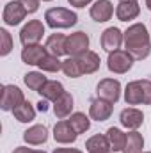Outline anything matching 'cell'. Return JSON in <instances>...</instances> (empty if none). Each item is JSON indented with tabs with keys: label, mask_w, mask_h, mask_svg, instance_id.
Masks as SVG:
<instances>
[{
	"label": "cell",
	"mask_w": 151,
	"mask_h": 153,
	"mask_svg": "<svg viewBox=\"0 0 151 153\" xmlns=\"http://www.w3.org/2000/svg\"><path fill=\"white\" fill-rule=\"evenodd\" d=\"M124 50L135 61H142L151 53V39L144 23H133L124 30Z\"/></svg>",
	"instance_id": "cell-1"
},
{
	"label": "cell",
	"mask_w": 151,
	"mask_h": 153,
	"mask_svg": "<svg viewBox=\"0 0 151 153\" xmlns=\"http://www.w3.org/2000/svg\"><path fill=\"white\" fill-rule=\"evenodd\" d=\"M44 20H46V25L52 27V29H70V27L76 25L78 16L71 9L52 7V9H48L44 13Z\"/></svg>",
	"instance_id": "cell-2"
},
{
	"label": "cell",
	"mask_w": 151,
	"mask_h": 153,
	"mask_svg": "<svg viewBox=\"0 0 151 153\" xmlns=\"http://www.w3.org/2000/svg\"><path fill=\"white\" fill-rule=\"evenodd\" d=\"M133 57L126 52V50H114L109 53V59H107V68L112 71V73H117V75H123L126 71L132 70L133 66Z\"/></svg>",
	"instance_id": "cell-3"
},
{
	"label": "cell",
	"mask_w": 151,
	"mask_h": 153,
	"mask_svg": "<svg viewBox=\"0 0 151 153\" xmlns=\"http://www.w3.org/2000/svg\"><path fill=\"white\" fill-rule=\"evenodd\" d=\"M25 102L23 91L13 84L2 85V93H0V109L2 111H14L18 105H21Z\"/></svg>",
	"instance_id": "cell-4"
},
{
	"label": "cell",
	"mask_w": 151,
	"mask_h": 153,
	"mask_svg": "<svg viewBox=\"0 0 151 153\" xmlns=\"http://www.w3.org/2000/svg\"><path fill=\"white\" fill-rule=\"evenodd\" d=\"M44 34V25L43 22L39 20H30L20 32V41L23 46H29V45H38L39 41L43 39Z\"/></svg>",
	"instance_id": "cell-5"
},
{
	"label": "cell",
	"mask_w": 151,
	"mask_h": 153,
	"mask_svg": "<svg viewBox=\"0 0 151 153\" xmlns=\"http://www.w3.org/2000/svg\"><path fill=\"white\" fill-rule=\"evenodd\" d=\"M96 93H98V98H103L110 103H115L121 98V84L115 78H103L96 85Z\"/></svg>",
	"instance_id": "cell-6"
},
{
	"label": "cell",
	"mask_w": 151,
	"mask_h": 153,
	"mask_svg": "<svg viewBox=\"0 0 151 153\" xmlns=\"http://www.w3.org/2000/svg\"><path fill=\"white\" fill-rule=\"evenodd\" d=\"M27 14H29V13H27V9L23 7L21 2H9V4H5V7H4L2 20H4L5 25L14 27V25H20V23L25 20Z\"/></svg>",
	"instance_id": "cell-7"
},
{
	"label": "cell",
	"mask_w": 151,
	"mask_h": 153,
	"mask_svg": "<svg viewBox=\"0 0 151 153\" xmlns=\"http://www.w3.org/2000/svg\"><path fill=\"white\" fill-rule=\"evenodd\" d=\"M89 50V36L82 30L73 32L66 39V55L70 57H78L80 53Z\"/></svg>",
	"instance_id": "cell-8"
},
{
	"label": "cell",
	"mask_w": 151,
	"mask_h": 153,
	"mask_svg": "<svg viewBox=\"0 0 151 153\" xmlns=\"http://www.w3.org/2000/svg\"><path fill=\"white\" fill-rule=\"evenodd\" d=\"M124 43V32H121L117 27H109L103 30L101 34V48L105 52H114V50H119L121 45Z\"/></svg>",
	"instance_id": "cell-9"
},
{
	"label": "cell",
	"mask_w": 151,
	"mask_h": 153,
	"mask_svg": "<svg viewBox=\"0 0 151 153\" xmlns=\"http://www.w3.org/2000/svg\"><path fill=\"white\" fill-rule=\"evenodd\" d=\"M76 137H78V134L75 132V128L71 126V123L68 119L57 121V125L53 126V139L59 144H71L76 141Z\"/></svg>",
	"instance_id": "cell-10"
},
{
	"label": "cell",
	"mask_w": 151,
	"mask_h": 153,
	"mask_svg": "<svg viewBox=\"0 0 151 153\" xmlns=\"http://www.w3.org/2000/svg\"><path fill=\"white\" fill-rule=\"evenodd\" d=\"M48 55V50L46 46L43 45H29V46H23L21 50V61L29 66H39V62Z\"/></svg>",
	"instance_id": "cell-11"
},
{
	"label": "cell",
	"mask_w": 151,
	"mask_h": 153,
	"mask_svg": "<svg viewBox=\"0 0 151 153\" xmlns=\"http://www.w3.org/2000/svg\"><path fill=\"white\" fill-rule=\"evenodd\" d=\"M91 18L98 23H103V22H109L114 14V5L110 0H96L94 5H91V11H89Z\"/></svg>",
	"instance_id": "cell-12"
},
{
	"label": "cell",
	"mask_w": 151,
	"mask_h": 153,
	"mask_svg": "<svg viewBox=\"0 0 151 153\" xmlns=\"http://www.w3.org/2000/svg\"><path fill=\"white\" fill-rule=\"evenodd\" d=\"M112 105L110 102L103 100V98H96L91 102V107H89V116L91 119L94 121H107L110 114H112Z\"/></svg>",
	"instance_id": "cell-13"
},
{
	"label": "cell",
	"mask_w": 151,
	"mask_h": 153,
	"mask_svg": "<svg viewBox=\"0 0 151 153\" xmlns=\"http://www.w3.org/2000/svg\"><path fill=\"white\" fill-rule=\"evenodd\" d=\"M119 121H121V125H123L124 128H128V130H137V128L142 126V123H144V114H142V111H139V109L128 107V109L121 111Z\"/></svg>",
	"instance_id": "cell-14"
},
{
	"label": "cell",
	"mask_w": 151,
	"mask_h": 153,
	"mask_svg": "<svg viewBox=\"0 0 151 153\" xmlns=\"http://www.w3.org/2000/svg\"><path fill=\"white\" fill-rule=\"evenodd\" d=\"M76 61H78L80 70H82L84 75H91V73L98 71V70H100V64H101L100 55H98L96 52H93V50H87V52L80 53V55L76 57Z\"/></svg>",
	"instance_id": "cell-15"
},
{
	"label": "cell",
	"mask_w": 151,
	"mask_h": 153,
	"mask_svg": "<svg viewBox=\"0 0 151 153\" xmlns=\"http://www.w3.org/2000/svg\"><path fill=\"white\" fill-rule=\"evenodd\" d=\"M23 141L30 146H39L48 141V128L44 125H34L23 132Z\"/></svg>",
	"instance_id": "cell-16"
},
{
	"label": "cell",
	"mask_w": 151,
	"mask_h": 153,
	"mask_svg": "<svg viewBox=\"0 0 151 153\" xmlns=\"http://www.w3.org/2000/svg\"><path fill=\"white\" fill-rule=\"evenodd\" d=\"M124 102L128 105H141V103H144V91H142L141 80H133V82L126 84V87H124Z\"/></svg>",
	"instance_id": "cell-17"
},
{
	"label": "cell",
	"mask_w": 151,
	"mask_h": 153,
	"mask_svg": "<svg viewBox=\"0 0 151 153\" xmlns=\"http://www.w3.org/2000/svg\"><path fill=\"white\" fill-rule=\"evenodd\" d=\"M141 14V7L137 2H119L115 7V16L119 22H130L135 20Z\"/></svg>",
	"instance_id": "cell-18"
},
{
	"label": "cell",
	"mask_w": 151,
	"mask_h": 153,
	"mask_svg": "<svg viewBox=\"0 0 151 153\" xmlns=\"http://www.w3.org/2000/svg\"><path fill=\"white\" fill-rule=\"evenodd\" d=\"M85 150L89 153H107L112 152V146H110V141H109L107 135L96 134V135H93L85 141Z\"/></svg>",
	"instance_id": "cell-19"
},
{
	"label": "cell",
	"mask_w": 151,
	"mask_h": 153,
	"mask_svg": "<svg viewBox=\"0 0 151 153\" xmlns=\"http://www.w3.org/2000/svg\"><path fill=\"white\" fill-rule=\"evenodd\" d=\"M71 111H73V96L68 91H64L62 96L53 102V112L59 119H64V117L71 116Z\"/></svg>",
	"instance_id": "cell-20"
},
{
	"label": "cell",
	"mask_w": 151,
	"mask_h": 153,
	"mask_svg": "<svg viewBox=\"0 0 151 153\" xmlns=\"http://www.w3.org/2000/svg\"><path fill=\"white\" fill-rule=\"evenodd\" d=\"M66 36L64 34H52V36H48L46 39V43H44V46H46V50H48V53H52V55H55V57H61V55H66Z\"/></svg>",
	"instance_id": "cell-21"
},
{
	"label": "cell",
	"mask_w": 151,
	"mask_h": 153,
	"mask_svg": "<svg viewBox=\"0 0 151 153\" xmlns=\"http://www.w3.org/2000/svg\"><path fill=\"white\" fill-rule=\"evenodd\" d=\"M64 93V85L57 80H46V84L39 89V94L43 96V100L48 102H55L57 98H61Z\"/></svg>",
	"instance_id": "cell-22"
},
{
	"label": "cell",
	"mask_w": 151,
	"mask_h": 153,
	"mask_svg": "<svg viewBox=\"0 0 151 153\" xmlns=\"http://www.w3.org/2000/svg\"><path fill=\"white\" fill-rule=\"evenodd\" d=\"M144 137L137 130H132L126 134V144H124V153H144Z\"/></svg>",
	"instance_id": "cell-23"
},
{
	"label": "cell",
	"mask_w": 151,
	"mask_h": 153,
	"mask_svg": "<svg viewBox=\"0 0 151 153\" xmlns=\"http://www.w3.org/2000/svg\"><path fill=\"white\" fill-rule=\"evenodd\" d=\"M107 137L110 141L112 152H124V144H126V134L115 126H110L107 130Z\"/></svg>",
	"instance_id": "cell-24"
},
{
	"label": "cell",
	"mask_w": 151,
	"mask_h": 153,
	"mask_svg": "<svg viewBox=\"0 0 151 153\" xmlns=\"http://www.w3.org/2000/svg\"><path fill=\"white\" fill-rule=\"evenodd\" d=\"M13 114H14V117H16L20 123H30L32 119H36V109L32 107L30 102L25 100L21 105H18V107L13 111Z\"/></svg>",
	"instance_id": "cell-25"
},
{
	"label": "cell",
	"mask_w": 151,
	"mask_h": 153,
	"mask_svg": "<svg viewBox=\"0 0 151 153\" xmlns=\"http://www.w3.org/2000/svg\"><path fill=\"white\" fill-rule=\"evenodd\" d=\"M68 121L71 123V126L75 128L76 134H85L91 128V119L84 114V112H73V114L70 116Z\"/></svg>",
	"instance_id": "cell-26"
},
{
	"label": "cell",
	"mask_w": 151,
	"mask_h": 153,
	"mask_svg": "<svg viewBox=\"0 0 151 153\" xmlns=\"http://www.w3.org/2000/svg\"><path fill=\"white\" fill-rule=\"evenodd\" d=\"M46 76L43 75L41 71H30V73H27V75L23 76V82H25V85L29 87V89H32V91H36L39 93V89L46 84Z\"/></svg>",
	"instance_id": "cell-27"
},
{
	"label": "cell",
	"mask_w": 151,
	"mask_h": 153,
	"mask_svg": "<svg viewBox=\"0 0 151 153\" xmlns=\"http://www.w3.org/2000/svg\"><path fill=\"white\" fill-rule=\"evenodd\" d=\"M39 68L41 71H48V73H57L62 70V61H59V57L48 53L41 62H39Z\"/></svg>",
	"instance_id": "cell-28"
},
{
	"label": "cell",
	"mask_w": 151,
	"mask_h": 153,
	"mask_svg": "<svg viewBox=\"0 0 151 153\" xmlns=\"http://www.w3.org/2000/svg\"><path fill=\"white\" fill-rule=\"evenodd\" d=\"M62 71H64V75L70 76V78H78V76L84 75L76 57H68L66 61H62Z\"/></svg>",
	"instance_id": "cell-29"
},
{
	"label": "cell",
	"mask_w": 151,
	"mask_h": 153,
	"mask_svg": "<svg viewBox=\"0 0 151 153\" xmlns=\"http://www.w3.org/2000/svg\"><path fill=\"white\" fill-rule=\"evenodd\" d=\"M13 50V38L5 29H0V55L5 57Z\"/></svg>",
	"instance_id": "cell-30"
},
{
	"label": "cell",
	"mask_w": 151,
	"mask_h": 153,
	"mask_svg": "<svg viewBox=\"0 0 151 153\" xmlns=\"http://www.w3.org/2000/svg\"><path fill=\"white\" fill-rule=\"evenodd\" d=\"M142 91H144V103L151 105V80H141Z\"/></svg>",
	"instance_id": "cell-31"
},
{
	"label": "cell",
	"mask_w": 151,
	"mask_h": 153,
	"mask_svg": "<svg viewBox=\"0 0 151 153\" xmlns=\"http://www.w3.org/2000/svg\"><path fill=\"white\" fill-rule=\"evenodd\" d=\"M18 2H21L23 7L27 9V13L32 14V13H36L39 9V2H41V0H18Z\"/></svg>",
	"instance_id": "cell-32"
},
{
	"label": "cell",
	"mask_w": 151,
	"mask_h": 153,
	"mask_svg": "<svg viewBox=\"0 0 151 153\" xmlns=\"http://www.w3.org/2000/svg\"><path fill=\"white\" fill-rule=\"evenodd\" d=\"M13 153H44V152L32 150V148H27V146H18V148H14V152Z\"/></svg>",
	"instance_id": "cell-33"
},
{
	"label": "cell",
	"mask_w": 151,
	"mask_h": 153,
	"mask_svg": "<svg viewBox=\"0 0 151 153\" xmlns=\"http://www.w3.org/2000/svg\"><path fill=\"white\" fill-rule=\"evenodd\" d=\"M70 2V5H73V7H85V5H89L93 0H68Z\"/></svg>",
	"instance_id": "cell-34"
},
{
	"label": "cell",
	"mask_w": 151,
	"mask_h": 153,
	"mask_svg": "<svg viewBox=\"0 0 151 153\" xmlns=\"http://www.w3.org/2000/svg\"><path fill=\"white\" fill-rule=\"evenodd\" d=\"M53 153H82V152L76 150V148H55Z\"/></svg>",
	"instance_id": "cell-35"
},
{
	"label": "cell",
	"mask_w": 151,
	"mask_h": 153,
	"mask_svg": "<svg viewBox=\"0 0 151 153\" xmlns=\"http://www.w3.org/2000/svg\"><path fill=\"white\" fill-rule=\"evenodd\" d=\"M46 102H48V100H41L38 103V109L41 112H46V111H48V103H46Z\"/></svg>",
	"instance_id": "cell-36"
},
{
	"label": "cell",
	"mask_w": 151,
	"mask_h": 153,
	"mask_svg": "<svg viewBox=\"0 0 151 153\" xmlns=\"http://www.w3.org/2000/svg\"><path fill=\"white\" fill-rule=\"evenodd\" d=\"M146 7L151 11V0H146Z\"/></svg>",
	"instance_id": "cell-37"
},
{
	"label": "cell",
	"mask_w": 151,
	"mask_h": 153,
	"mask_svg": "<svg viewBox=\"0 0 151 153\" xmlns=\"http://www.w3.org/2000/svg\"><path fill=\"white\" fill-rule=\"evenodd\" d=\"M121 2H137V0H121Z\"/></svg>",
	"instance_id": "cell-38"
},
{
	"label": "cell",
	"mask_w": 151,
	"mask_h": 153,
	"mask_svg": "<svg viewBox=\"0 0 151 153\" xmlns=\"http://www.w3.org/2000/svg\"><path fill=\"white\" fill-rule=\"evenodd\" d=\"M43 2H52V0H43Z\"/></svg>",
	"instance_id": "cell-39"
},
{
	"label": "cell",
	"mask_w": 151,
	"mask_h": 153,
	"mask_svg": "<svg viewBox=\"0 0 151 153\" xmlns=\"http://www.w3.org/2000/svg\"><path fill=\"white\" fill-rule=\"evenodd\" d=\"M107 153H114V152H107Z\"/></svg>",
	"instance_id": "cell-40"
},
{
	"label": "cell",
	"mask_w": 151,
	"mask_h": 153,
	"mask_svg": "<svg viewBox=\"0 0 151 153\" xmlns=\"http://www.w3.org/2000/svg\"><path fill=\"white\" fill-rule=\"evenodd\" d=\"M144 153H151V152H144Z\"/></svg>",
	"instance_id": "cell-41"
}]
</instances>
